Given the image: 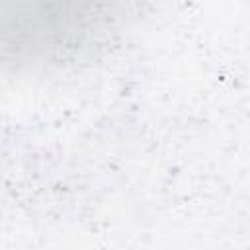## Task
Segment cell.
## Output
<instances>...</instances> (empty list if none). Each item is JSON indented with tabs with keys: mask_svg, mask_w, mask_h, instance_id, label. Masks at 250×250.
Instances as JSON below:
<instances>
[{
	"mask_svg": "<svg viewBox=\"0 0 250 250\" xmlns=\"http://www.w3.org/2000/svg\"><path fill=\"white\" fill-rule=\"evenodd\" d=\"M135 0H4V49L18 62H51L90 47Z\"/></svg>",
	"mask_w": 250,
	"mask_h": 250,
	"instance_id": "6da1fadb",
	"label": "cell"
}]
</instances>
